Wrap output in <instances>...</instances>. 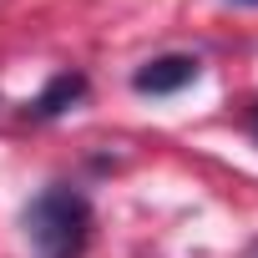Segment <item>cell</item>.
I'll list each match as a JSON object with an SVG mask.
<instances>
[{"instance_id": "5", "label": "cell", "mask_w": 258, "mask_h": 258, "mask_svg": "<svg viewBox=\"0 0 258 258\" xmlns=\"http://www.w3.org/2000/svg\"><path fill=\"white\" fill-rule=\"evenodd\" d=\"M253 137H258V106H253Z\"/></svg>"}, {"instance_id": "1", "label": "cell", "mask_w": 258, "mask_h": 258, "mask_svg": "<svg viewBox=\"0 0 258 258\" xmlns=\"http://www.w3.org/2000/svg\"><path fill=\"white\" fill-rule=\"evenodd\" d=\"M26 243L36 258H81L91 243V203L76 187H46L26 208Z\"/></svg>"}, {"instance_id": "2", "label": "cell", "mask_w": 258, "mask_h": 258, "mask_svg": "<svg viewBox=\"0 0 258 258\" xmlns=\"http://www.w3.org/2000/svg\"><path fill=\"white\" fill-rule=\"evenodd\" d=\"M192 81H198V56H182V51L152 56L147 66L132 71V86H137L142 96H172V91H182V86H192Z\"/></svg>"}, {"instance_id": "4", "label": "cell", "mask_w": 258, "mask_h": 258, "mask_svg": "<svg viewBox=\"0 0 258 258\" xmlns=\"http://www.w3.org/2000/svg\"><path fill=\"white\" fill-rule=\"evenodd\" d=\"M228 6H248V11H258V0H228Z\"/></svg>"}, {"instance_id": "3", "label": "cell", "mask_w": 258, "mask_h": 258, "mask_svg": "<svg viewBox=\"0 0 258 258\" xmlns=\"http://www.w3.org/2000/svg\"><path fill=\"white\" fill-rule=\"evenodd\" d=\"M86 96V76L81 71H61V76H51V86L36 96V116H61V111H71L76 101Z\"/></svg>"}]
</instances>
